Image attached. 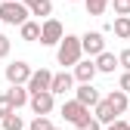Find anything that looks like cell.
<instances>
[{
	"label": "cell",
	"instance_id": "28",
	"mask_svg": "<svg viewBox=\"0 0 130 130\" xmlns=\"http://www.w3.org/2000/svg\"><path fill=\"white\" fill-rule=\"evenodd\" d=\"M3 56H9V37L0 34V59H3Z\"/></svg>",
	"mask_w": 130,
	"mask_h": 130
},
{
	"label": "cell",
	"instance_id": "14",
	"mask_svg": "<svg viewBox=\"0 0 130 130\" xmlns=\"http://www.w3.org/2000/svg\"><path fill=\"white\" fill-rule=\"evenodd\" d=\"M105 99H108V105H111V108H115V115H124V111H127V105H130L124 90H111V93L105 96Z\"/></svg>",
	"mask_w": 130,
	"mask_h": 130
},
{
	"label": "cell",
	"instance_id": "7",
	"mask_svg": "<svg viewBox=\"0 0 130 130\" xmlns=\"http://www.w3.org/2000/svg\"><path fill=\"white\" fill-rule=\"evenodd\" d=\"M50 80H53V71L40 68V71H31V77L25 80V87H28V93H40V90H50Z\"/></svg>",
	"mask_w": 130,
	"mask_h": 130
},
{
	"label": "cell",
	"instance_id": "23",
	"mask_svg": "<svg viewBox=\"0 0 130 130\" xmlns=\"http://www.w3.org/2000/svg\"><path fill=\"white\" fill-rule=\"evenodd\" d=\"M9 111H15V105L9 102V96H0V118H6Z\"/></svg>",
	"mask_w": 130,
	"mask_h": 130
},
{
	"label": "cell",
	"instance_id": "4",
	"mask_svg": "<svg viewBox=\"0 0 130 130\" xmlns=\"http://www.w3.org/2000/svg\"><path fill=\"white\" fill-rule=\"evenodd\" d=\"M62 118L68 121V124L77 127L80 121H87V118H90V108H87L84 102H77V99H68V102L62 105Z\"/></svg>",
	"mask_w": 130,
	"mask_h": 130
},
{
	"label": "cell",
	"instance_id": "13",
	"mask_svg": "<svg viewBox=\"0 0 130 130\" xmlns=\"http://www.w3.org/2000/svg\"><path fill=\"white\" fill-rule=\"evenodd\" d=\"M6 96H9V102H12L15 108H22V105H28V96H31V93H28L25 84H9V93H6Z\"/></svg>",
	"mask_w": 130,
	"mask_h": 130
},
{
	"label": "cell",
	"instance_id": "10",
	"mask_svg": "<svg viewBox=\"0 0 130 130\" xmlns=\"http://www.w3.org/2000/svg\"><path fill=\"white\" fill-rule=\"evenodd\" d=\"M74 87V74H68V71H62V74H53V80H50V93L56 96V93H68Z\"/></svg>",
	"mask_w": 130,
	"mask_h": 130
},
{
	"label": "cell",
	"instance_id": "31",
	"mask_svg": "<svg viewBox=\"0 0 130 130\" xmlns=\"http://www.w3.org/2000/svg\"><path fill=\"white\" fill-rule=\"evenodd\" d=\"M71 3H74V0H71Z\"/></svg>",
	"mask_w": 130,
	"mask_h": 130
},
{
	"label": "cell",
	"instance_id": "12",
	"mask_svg": "<svg viewBox=\"0 0 130 130\" xmlns=\"http://www.w3.org/2000/svg\"><path fill=\"white\" fill-rule=\"evenodd\" d=\"M93 65H96V71H102V74H111V71L118 68V56H115V53H105V50H102L99 56L93 59Z\"/></svg>",
	"mask_w": 130,
	"mask_h": 130
},
{
	"label": "cell",
	"instance_id": "30",
	"mask_svg": "<svg viewBox=\"0 0 130 130\" xmlns=\"http://www.w3.org/2000/svg\"><path fill=\"white\" fill-rule=\"evenodd\" d=\"M53 130H59V127H53Z\"/></svg>",
	"mask_w": 130,
	"mask_h": 130
},
{
	"label": "cell",
	"instance_id": "21",
	"mask_svg": "<svg viewBox=\"0 0 130 130\" xmlns=\"http://www.w3.org/2000/svg\"><path fill=\"white\" fill-rule=\"evenodd\" d=\"M28 130H53V124H50V118H46V115H37L34 121L28 124Z\"/></svg>",
	"mask_w": 130,
	"mask_h": 130
},
{
	"label": "cell",
	"instance_id": "8",
	"mask_svg": "<svg viewBox=\"0 0 130 130\" xmlns=\"http://www.w3.org/2000/svg\"><path fill=\"white\" fill-rule=\"evenodd\" d=\"M96 74H99V71H96L93 59H77L74 62V80H80V84H93Z\"/></svg>",
	"mask_w": 130,
	"mask_h": 130
},
{
	"label": "cell",
	"instance_id": "16",
	"mask_svg": "<svg viewBox=\"0 0 130 130\" xmlns=\"http://www.w3.org/2000/svg\"><path fill=\"white\" fill-rule=\"evenodd\" d=\"M19 28H22V40H40V22H28L25 19Z\"/></svg>",
	"mask_w": 130,
	"mask_h": 130
},
{
	"label": "cell",
	"instance_id": "9",
	"mask_svg": "<svg viewBox=\"0 0 130 130\" xmlns=\"http://www.w3.org/2000/svg\"><path fill=\"white\" fill-rule=\"evenodd\" d=\"M28 77H31V65L28 62H12V65H6V80H9V84H25Z\"/></svg>",
	"mask_w": 130,
	"mask_h": 130
},
{
	"label": "cell",
	"instance_id": "27",
	"mask_svg": "<svg viewBox=\"0 0 130 130\" xmlns=\"http://www.w3.org/2000/svg\"><path fill=\"white\" fill-rule=\"evenodd\" d=\"M105 130H130V124H127V121H118V118H115L111 124H105Z\"/></svg>",
	"mask_w": 130,
	"mask_h": 130
},
{
	"label": "cell",
	"instance_id": "25",
	"mask_svg": "<svg viewBox=\"0 0 130 130\" xmlns=\"http://www.w3.org/2000/svg\"><path fill=\"white\" fill-rule=\"evenodd\" d=\"M118 90H124V93L130 96V71H124V74H121V80H118Z\"/></svg>",
	"mask_w": 130,
	"mask_h": 130
},
{
	"label": "cell",
	"instance_id": "2",
	"mask_svg": "<svg viewBox=\"0 0 130 130\" xmlns=\"http://www.w3.org/2000/svg\"><path fill=\"white\" fill-rule=\"evenodd\" d=\"M28 19V6L22 0H0V22L6 25H22Z\"/></svg>",
	"mask_w": 130,
	"mask_h": 130
},
{
	"label": "cell",
	"instance_id": "24",
	"mask_svg": "<svg viewBox=\"0 0 130 130\" xmlns=\"http://www.w3.org/2000/svg\"><path fill=\"white\" fill-rule=\"evenodd\" d=\"M99 127H102V124L96 121V118H87V121H80V124H77V130H99Z\"/></svg>",
	"mask_w": 130,
	"mask_h": 130
},
{
	"label": "cell",
	"instance_id": "6",
	"mask_svg": "<svg viewBox=\"0 0 130 130\" xmlns=\"http://www.w3.org/2000/svg\"><path fill=\"white\" fill-rule=\"evenodd\" d=\"M80 50H84L87 56H99L105 50V37H102V31H87L84 37H80Z\"/></svg>",
	"mask_w": 130,
	"mask_h": 130
},
{
	"label": "cell",
	"instance_id": "3",
	"mask_svg": "<svg viewBox=\"0 0 130 130\" xmlns=\"http://www.w3.org/2000/svg\"><path fill=\"white\" fill-rule=\"evenodd\" d=\"M62 34H65V28L59 19H43V25H40V43L43 46H56L62 40Z\"/></svg>",
	"mask_w": 130,
	"mask_h": 130
},
{
	"label": "cell",
	"instance_id": "19",
	"mask_svg": "<svg viewBox=\"0 0 130 130\" xmlns=\"http://www.w3.org/2000/svg\"><path fill=\"white\" fill-rule=\"evenodd\" d=\"M3 130H25V121H22V115L9 111V115L3 118Z\"/></svg>",
	"mask_w": 130,
	"mask_h": 130
},
{
	"label": "cell",
	"instance_id": "29",
	"mask_svg": "<svg viewBox=\"0 0 130 130\" xmlns=\"http://www.w3.org/2000/svg\"><path fill=\"white\" fill-rule=\"evenodd\" d=\"M22 3H25V6H31V3H37V0H22Z\"/></svg>",
	"mask_w": 130,
	"mask_h": 130
},
{
	"label": "cell",
	"instance_id": "18",
	"mask_svg": "<svg viewBox=\"0 0 130 130\" xmlns=\"http://www.w3.org/2000/svg\"><path fill=\"white\" fill-rule=\"evenodd\" d=\"M28 9H31V15H37V19H46V15L53 12V3L50 0H37V3H31Z\"/></svg>",
	"mask_w": 130,
	"mask_h": 130
},
{
	"label": "cell",
	"instance_id": "22",
	"mask_svg": "<svg viewBox=\"0 0 130 130\" xmlns=\"http://www.w3.org/2000/svg\"><path fill=\"white\" fill-rule=\"evenodd\" d=\"M115 6V15H130V0H108Z\"/></svg>",
	"mask_w": 130,
	"mask_h": 130
},
{
	"label": "cell",
	"instance_id": "15",
	"mask_svg": "<svg viewBox=\"0 0 130 130\" xmlns=\"http://www.w3.org/2000/svg\"><path fill=\"white\" fill-rule=\"evenodd\" d=\"M115 118L118 115H115V108L108 105V99H99V102H96V121H99V124H111Z\"/></svg>",
	"mask_w": 130,
	"mask_h": 130
},
{
	"label": "cell",
	"instance_id": "17",
	"mask_svg": "<svg viewBox=\"0 0 130 130\" xmlns=\"http://www.w3.org/2000/svg\"><path fill=\"white\" fill-rule=\"evenodd\" d=\"M111 28H115V34H118L121 40H127V37H130V15H118Z\"/></svg>",
	"mask_w": 130,
	"mask_h": 130
},
{
	"label": "cell",
	"instance_id": "5",
	"mask_svg": "<svg viewBox=\"0 0 130 130\" xmlns=\"http://www.w3.org/2000/svg\"><path fill=\"white\" fill-rule=\"evenodd\" d=\"M28 105H31L34 115H50V111H53V93H50V90L31 93V96H28Z\"/></svg>",
	"mask_w": 130,
	"mask_h": 130
},
{
	"label": "cell",
	"instance_id": "11",
	"mask_svg": "<svg viewBox=\"0 0 130 130\" xmlns=\"http://www.w3.org/2000/svg\"><path fill=\"white\" fill-rule=\"evenodd\" d=\"M74 99H77V102H84V105L90 108V105L99 102V90H96L93 84H80V87L74 90Z\"/></svg>",
	"mask_w": 130,
	"mask_h": 130
},
{
	"label": "cell",
	"instance_id": "20",
	"mask_svg": "<svg viewBox=\"0 0 130 130\" xmlns=\"http://www.w3.org/2000/svg\"><path fill=\"white\" fill-rule=\"evenodd\" d=\"M84 6H87L90 15H102L108 9V0H84Z\"/></svg>",
	"mask_w": 130,
	"mask_h": 130
},
{
	"label": "cell",
	"instance_id": "26",
	"mask_svg": "<svg viewBox=\"0 0 130 130\" xmlns=\"http://www.w3.org/2000/svg\"><path fill=\"white\" fill-rule=\"evenodd\" d=\"M118 65H124V71H130V50H121L118 53Z\"/></svg>",
	"mask_w": 130,
	"mask_h": 130
},
{
	"label": "cell",
	"instance_id": "1",
	"mask_svg": "<svg viewBox=\"0 0 130 130\" xmlns=\"http://www.w3.org/2000/svg\"><path fill=\"white\" fill-rule=\"evenodd\" d=\"M80 56H84V50H80V37H74V34H62L59 50H56L59 65H74Z\"/></svg>",
	"mask_w": 130,
	"mask_h": 130
},
{
	"label": "cell",
	"instance_id": "32",
	"mask_svg": "<svg viewBox=\"0 0 130 130\" xmlns=\"http://www.w3.org/2000/svg\"><path fill=\"white\" fill-rule=\"evenodd\" d=\"M127 124H130V121H127Z\"/></svg>",
	"mask_w": 130,
	"mask_h": 130
}]
</instances>
